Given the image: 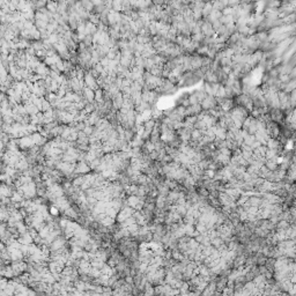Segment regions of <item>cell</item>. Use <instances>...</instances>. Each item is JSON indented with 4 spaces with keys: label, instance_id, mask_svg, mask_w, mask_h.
I'll return each mask as SVG.
<instances>
[{
    "label": "cell",
    "instance_id": "obj_1",
    "mask_svg": "<svg viewBox=\"0 0 296 296\" xmlns=\"http://www.w3.org/2000/svg\"><path fill=\"white\" fill-rule=\"evenodd\" d=\"M83 82H85V87L92 89V90H97V89H98V85H97L96 78H94L92 73L85 74V77H83Z\"/></svg>",
    "mask_w": 296,
    "mask_h": 296
},
{
    "label": "cell",
    "instance_id": "obj_2",
    "mask_svg": "<svg viewBox=\"0 0 296 296\" xmlns=\"http://www.w3.org/2000/svg\"><path fill=\"white\" fill-rule=\"evenodd\" d=\"M16 144H18V147L22 148V149H28V148H31L35 146L33 139H31V135H26V137L20 138V139L16 141Z\"/></svg>",
    "mask_w": 296,
    "mask_h": 296
},
{
    "label": "cell",
    "instance_id": "obj_3",
    "mask_svg": "<svg viewBox=\"0 0 296 296\" xmlns=\"http://www.w3.org/2000/svg\"><path fill=\"white\" fill-rule=\"evenodd\" d=\"M215 105H216V100H215V97L213 96H206L205 98H204V101L200 103V107H201V109H204V110H212V109H214Z\"/></svg>",
    "mask_w": 296,
    "mask_h": 296
},
{
    "label": "cell",
    "instance_id": "obj_4",
    "mask_svg": "<svg viewBox=\"0 0 296 296\" xmlns=\"http://www.w3.org/2000/svg\"><path fill=\"white\" fill-rule=\"evenodd\" d=\"M75 163H67V162H61V163H57V168L59 169L60 171H63L64 174L70 175L72 174L74 170H75Z\"/></svg>",
    "mask_w": 296,
    "mask_h": 296
},
{
    "label": "cell",
    "instance_id": "obj_5",
    "mask_svg": "<svg viewBox=\"0 0 296 296\" xmlns=\"http://www.w3.org/2000/svg\"><path fill=\"white\" fill-rule=\"evenodd\" d=\"M214 30H213V28H212V24L209 22H207V21H205V22L203 23V26H201V34H203L205 37H212L213 35H214Z\"/></svg>",
    "mask_w": 296,
    "mask_h": 296
},
{
    "label": "cell",
    "instance_id": "obj_6",
    "mask_svg": "<svg viewBox=\"0 0 296 296\" xmlns=\"http://www.w3.org/2000/svg\"><path fill=\"white\" fill-rule=\"evenodd\" d=\"M82 92H83V96H85V98L88 101L89 103H92V102H94V98H95V92H94V90L87 88V87H83V89H82Z\"/></svg>",
    "mask_w": 296,
    "mask_h": 296
},
{
    "label": "cell",
    "instance_id": "obj_7",
    "mask_svg": "<svg viewBox=\"0 0 296 296\" xmlns=\"http://www.w3.org/2000/svg\"><path fill=\"white\" fill-rule=\"evenodd\" d=\"M89 170H90V166H88V164L86 162H83V161H80V162L78 163V166H75V171H77L78 174H86V172H88Z\"/></svg>",
    "mask_w": 296,
    "mask_h": 296
},
{
    "label": "cell",
    "instance_id": "obj_8",
    "mask_svg": "<svg viewBox=\"0 0 296 296\" xmlns=\"http://www.w3.org/2000/svg\"><path fill=\"white\" fill-rule=\"evenodd\" d=\"M12 268H13V272H14L15 275H18V274L22 273L23 271L27 268V265L24 263H22V262H18V263H15L13 266H12Z\"/></svg>",
    "mask_w": 296,
    "mask_h": 296
},
{
    "label": "cell",
    "instance_id": "obj_9",
    "mask_svg": "<svg viewBox=\"0 0 296 296\" xmlns=\"http://www.w3.org/2000/svg\"><path fill=\"white\" fill-rule=\"evenodd\" d=\"M12 201L13 203H15V204H18V203H21L22 201V194L21 193H18V192H14L13 194H12Z\"/></svg>",
    "mask_w": 296,
    "mask_h": 296
},
{
    "label": "cell",
    "instance_id": "obj_10",
    "mask_svg": "<svg viewBox=\"0 0 296 296\" xmlns=\"http://www.w3.org/2000/svg\"><path fill=\"white\" fill-rule=\"evenodd\" d=\"M1 274L3 275H5L6 278H13L15 275L14 274V272H13V268H12V266L11 267H6L3 272H1Z\"/></svg>",
    "mask_w": 296,
    "mask_h": 296
},
{
    "label": "cell",
    "instance_id": "obj_11",
    "mask_svg": "<svg viewBox=\"0 0 296 296\" xmlns=\"http://www.w3.org/2000/svg\"><path fill=\"white\" fill-rule=\"evenodd\" d=\"M7 283H8V281L6 280V279H4V278H0V290H4V289L6 288Z\"/></svg>",
    "mask_w": 296,
    "mask_h": 296
},
{
    "label": "cell",
    "instance_id": "obj_12",
    "mask_svg": "<svg viewBox=\"0 0 296 296\" xmlns=\"http://www.w3.org/2000/svg\"><path fill=\"white\" fill-rule=\"evenodd\" d=\"M50 212H51L52 215H58V213H59V209L56 207V206H52V207L50 208Z\"/></svg>",
    "mask_w": 296,
    "mask_h": 296
},
{
    "label": "cell",
    "instance_id": "obj_13",
    "mask_svg": "<svg viewBox=\"0 0 296 296\" xmlns=\"http://www.w3.org/2000/svg\"><path fill=\"white\" fill-rule=\"evenodd\" d=\"M0 34H1V27H0Z\"/></svg>",
    "mask_w": 296,
    "mask_h": 296
}]
</instances>
